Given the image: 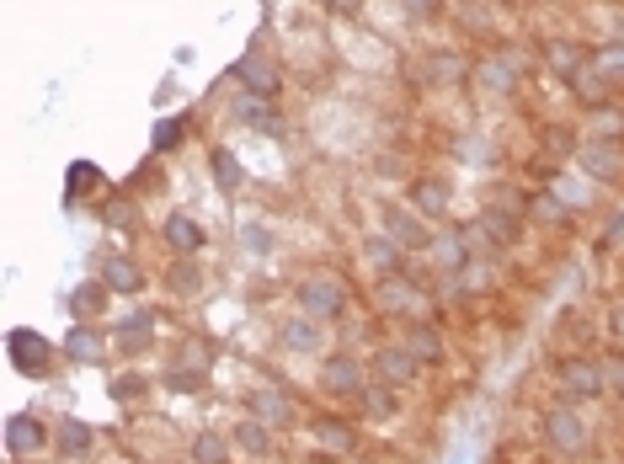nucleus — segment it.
<instances>
[{"mask_svg":"<svg viewBox=\"0 0 624 464\" xmlns=\"http://www.w3.org/2000/svg\"><path fill=\"white\" fill-rule=\"evenodd\" d=\"M374 374L401 390V384H412L416 374H421V363H416V352L406 347V341H384V347L374 352Z\"/></svg>","mask_w":624,"mask_h":464,"instance_id":"6e6552de","label":"nucleus"},{"mask_svg":"<svg viewBox=\"0 0 624 464\" xmlns=\"http://www.w3.org/2000/svg\"><path fill=\"white\" fill-rule=\"evenodd\" d=\"M278 341L293 347V352H321V347H326V332H321L315 315H299V321H284V326H278Z\"/></svg>","mask_w":624,"mask_h":464,"instance_id":"ddd939ff","label":"nucleus"},{"mask_svg":"<svg viewBox=\"0 0 624 464\" xmlns=\"http://www.w3.org/2000/svg\"><path fill=\"white\" fill-rule=\"evenodd\" d=\"M544 144H555L550 155H566V144H571V134H566V128L555 124V128H550V134H544Z\"/></svg>","mask_w":624,"mask_h":464,"instance_id":"c03bdc74","label":"nucleus"},{"mask_svg":"<svg viewBox=\"0 0 624 464\" xmlns=\"http://www.w3.org/2000/svg\"><path fill=\"white\" fill-rule=\"evenodd\" d=\"M544 59H550V70H555L561 81H571V76L582 70L587 59H592V54H582V48H571V43H550V48H544Z\"/></svg>","mask_w":624,"mask_h":464,"instance_id":"393cba45","label":"nucleus"},{"mask_svg":"<svg viewBox=\"0 0 624 464\" xmlns=\"http://www.w3.org/2000/svg\"><path fill=\"white\" fill-rule=\"evenodd\" d=\"M107 294H113L107 283H81V289L70 294V304H76V315H85V321H96V315L107 310Z\"/></svg>","mask_w":624,"mask_h":464,"instance_id":"bb28decb","label":"nucleus"},{"mask_svg":"<svg viewBox=\"0 0 624 464\" xmlns=\"http://www.w3.org/2000/svg\"><path fill=\"white\" fill-rule=\"evenodd\" d=\"M65 358H70V363H107V332L81 321V326L65 337Z\"/></svg>","mask_w":624,"mask_h":464,"instance_id":"9b49d317","label":"nucleus"},{"mask_svg":"<svg viewBox=\"0 0 624 464\" xmlns=\"http://www.w3.org/2000/svg\"><path fill=\"white\" fill-rule=\"evenodd\" d=\"M166 246L171 252H182V256L204 252V224H198L193 213H171L166 219Z\"/></svg>","mask_w":624,"mask_h":464,"instance_id":"f3484780","label":"nucleus"},{"mask_svg":"<svg viewBox=\"0 0 624 464\" xmlns=\"http://www.w3.org/2000/svg\"><path fill=\"white\" fill-rule=\"evenodd\" d=\"M432 256H438V262H443V267H464V241H459V235H438V241H432Z\"/></svg>","mask_w":624,"mask_h":464,"instance_id":"72a5a7b5","label":"nucleus"},{"mask_svg":"<svg viewBox=\"0 0 624 464\" xmlns=\"http://www.w3.org/2000/svg\"><path fill=\"white\" fill-rule=\"evenodd\" d=\"M592 70L603 76L609 85H624V43H609V48H598L592 54Z\"/></svg>","mask_w":624,"mask_h":464,"instance_id":"c756f323","label":"nucleus"},{"mask_svg":"<svg viewBox=\"0 0 624 464\" xmlns=\"http://www.w3.org/2000/svg\"><path fill=\"white\" fill-rule=\"evenodd\" d=\"M113 341L124 347V358H139V352H150V341H155V315H128L124 326L113 332Z\"/></svg>","mask_w":624,"mask_h":464,"instance_id":"dca6fc26","label":"nucleus"},{"mask_svg":"<svg viewBox=\"0 0 624 464\" xmlns=\"http://www.w3.org/2000/svg\"><path fill=\"white\" fill-rule=\"evenodd\" d=\"M113 395H118V401H139V395H145V380H139V374H124V380L113 384Z\"/></svg>","mask_w":624,"mask_h":464,"instance_id":"ea45409f","label":"nucleus"},{"mask_svg":"<svg viewBox=\"0 0 624 464\" xmlns=\"http://www.w3.org/2000/svg\"><path fill=\"white\" fill-rule=\"evenodd\" d=\"M293 299H299V310L315 315V321H336V315L347 310V289H342V278H332V272H310Z\"/></svg>","mask_w":624,"mask_h":464,"instance_id":"f03ea898","label":"nucleus"},{"mask_svg":"<svg viewBox=\"0 0 624 464\" xmlns=\"http://www.w3.org/2000/svg\"><path fill=\"white\" fill-rule=\"evenodd\" d=\"M310 432H315V443L332 449V454H353V449H358V432H353L347 422H336V417H315Z\"/></svg>","mask_w":624,"mask_h":464,"instance_id":"6ab92c4d","label":"nucleus"},{"mask_svg":"<svg viewBox=\"0 0 624 464\" xmlns=\"http://www.w3.org/2000/svg\"><path fill=\"white\" fill-rule=\"evenodd\" d=\"M363 256L374 262V267L384 272V278H395V272H401V262H406V246H395V241H390V235L379 230V235H369V246H363Z\"/></svg>","mask_w":624,"mask_h":464,"instance_id":"4be33fe9","label":"nucleus"},{"mask_svg":"<svg viewBox=\"0 0 624 464\" xmlns=\"http://www.w3.org/2000/svg\"><path fill=\"white\" fill-rule=\"evenodd\" d=\"M91 443H96V432H91L81 417H59V422H54V454H65V460H85Z\"/></svg>","mask_w":624,"mask_h":464,"instance_id":"f8f14e48","label":"nucleus"},{"mask_svg":"<svg viewBox=\"0 0 624 464\" xmlns=\"http://www.w3.org/2000/svg\"><path fill=\"white\" fill-rule=\"evenodd\" d=\"M412 209L421 213V219H449V187H443V182H416Z\"/></svg>","mask_w":624,"mask_h":464,"instance_id":"412c9836","label":"nucleus"},{"mask_svg":"<svg viewBox=\"0 0 624 464\" xmlns=\"http://www.w3.org/2000/svg\"><path fill=\"white\" fill-rule=\"evenodd\" d=\"M326 5H342V11H353V5H358V0H326Z\"/></svg>","mask_w":624,"mask_h":464,"instance_id":"3c124183","label":"nucleus"},{"mask_svg":"<svg viewBox=\"0 0 624 464\" xmlns=\"http://www.w3.org/2000/svg\"><path fill=\"white\" fill-rule=\"evenodd\" d=\"M566 85L582 96L587 107H609V91H614V85H609L603 76H598V70H592V59H587V65H582V70H577V76H571Z\"/></svg>","mask_w":624,"mask_h":464,"instance_id":"5701e85b","label":"nucleus"},{"mask_svg":"<svg viewBox=\"0 0 624 464\" xmlns=\"http://www.w3.org/2000/svg\"><path fill=\"white\" fill-rule=\"evenodd\" d=\"M235 81L246 85L251 96H262V102L278 96V70H273L267 59H241V65H235Z\"/></svg>","mask_w":624,"mask_h":464,"instance_id":"4468645a","label":"nucleus"},{"mask_svg":"<svg viewBox=\"0 0 624 464\" xmlns=\"http://www.w3.org/2000/svg\"><path fill=\"white\" fill-rule=\"evenodd\" d=\"M102 182V171L91 166V161H81V166H70V198H85L81 187H96Z\"/></svg>","mask_w":624,"mask_h":464,"instance_id":"e433bc0d","label":"nucleus"},{"mask_svg":"<svg viewBox=\"0 0 624 464\" xmlns=\"http://www.w3.org/2000/svg\"><path fill=\"white\" fill-rule=\"evenodd\" d=\"M230 449H235V443L219 438V432H198V438H193V460L198 464H224L230 460Z\"/></svg>","mask_w":624,"mask_h":464,"instance_id":"c85d7f7f","label":"nucleus"},{"mask_svg":"<svg viewBox=\"0 0 624 464\" xmlns=\"http://www.w3.org/2000/svg\"><path fill=\"white\" fill-rule=\"evenodd\" d=\"M412 16H443V0H406Z\"/></svg>","mask_w":624,"mask_h":464,"instance_id":"37998d69","label":"nucleus"},{"mask_svg":"<svg viewBox=\"0 0 624 464\" xmlns=\"http://www.w3.org/2000/svg\"><path fill=\"white\" fill-rule=\"evenodd\" d=\"M102 283H107L113 294H139V289H145V272H139V262H128V256H107V262H102Z\"/></svg>","mask_w":624,"mask_h":464,"instance_id":"a211bd4d","label":"nucleus"},{"mask_svg":"<svg viewBox=\"0 0 624 464\" xmlns=\"http://www.w3.org/2000/svg\"><path fill=\"white\" fill-rule=\"evenodd\" d=\"M459 76V59L454 54H438V59H432V81H454Z\"/></svg>","mask_w":624,"mask_h":464,"instance_id":"79ce46f5","label":"nucleus"},{"mask_svg":"<svg viewBox=\"0 0 624 464\" xmlns=\"http://www.w3.org/2000/svg\"><path fill=\"white\" fill-rule=\"evenodd\" d=\"M166 283H171V294H198V289H204V272H198L193 256H182V262L166 272Z\"/></svg>","mask_w":624,"mask_h":464,"instance_id":"7c9ffc66","label":"nucleus"},{"mask_svg":"<svg viewBox=\"0 0 624 464\" xmlns=\"http://www.w3.org/2000/svg\"><path fill=\"white\" fill-rule=\"evenodd\" d=\"M321 384L332 390V395H363V363L353 358V352H332L326 358V369H321Z\"/></svg>","mask_w":624,"mask_h":464,"instance_id":"1a4fd4ad","label":"nucleus"},{"mask_svg":"<svg viewBox=\"0 0 624 464\" xmlns=\"http://www.w3.org/2000/svg\"><path fill=\"white\" fill-rule=\"evenodd\" d=\"M5 358H11V369L27 374V380H43V374L54 369V347H48L38 332H27V326H16V332L5 337Z\"/></svg>","mask_w":624,"mask_h":464,"instance_id":"7ed1b4c3","label":"nucleus"},{"mask_svg":"<svg viewBox=\"0 0 624 464\" xmlns=\"http://www.w3.org/2000/svg\"><path fill=\"white\" fill-rule=\"evenodd\" d=\"M204 380H208V369H171V374H166L171 390H198Z\"/></svg>","mask_w":624,"mask_h":464,"instance_id":"58836bf2","label":"nucleus"},{"mask_svg":"<svg viewBox=\"0 0 624 464\" xmlns=\"http://www.w3.org/2000/svg\"><path fill=\"white\" fill-rule=\"evenodd\" d=\"M577 166L592 176V182H620L624 176V144L620 139H592L577 150Z\"/></svg>","mask_w":624,"mask_h":464,"instance_id":"423d86ee","label":"nucleus"},{"mask_svg":"<svg viewBox=\"0 0 624 464\" xmlns=\"http://www.w3.org/2000/svg\"><path fill=\"white\" fill-rule=\"evenodd\" d=\"M246 246L251 252H267V230H262V224H251L246 230Z\"/></svg>","mask_w":624,"mask_h":464,"instance_id":"a18cd8bd","label":"nucleus"},{"mask_svg":"<svg viewBox=\"0 0 624 464\" xmlns=\"http://www.w3.org/2000/svg\"><path fill=\"white\" fill-rule=\"evenodd\" d=\"M358 401H363V417H369V422H390V417H395V384H363V395H358Z\"/></svg>","mask_w":624,"mask_h":464,"instance_id":"b1692460","label":"nucleus"},{"mask_svg":"<svg viewBox=\"0 0 624 464\" xmlns=\"http://www.w3.org/2000/svg\"><path fill=\"white\" fill-rule=\"evenodd\" d=\"M246 417H256V422H267V427H284V422H293V406H289L284 390L256 384V390L246 395Z\"/></svg>","mask_w":624,"mask_h":464,"instance_id":"9d476101","label":"nucleus"},{"mask_svg":"<svg viewBox=\"0 0 624 464\" xmlns=\"http://www.w3.org/2000/svg\"><path fill=\"white\" fill-rule=\"evenodd\" d=\"M379 230L395 241V246H406V252H432V230H427V219L406 204H379Z\"/></svg>","mask_w":624,"mask_h":464,"instance_id":"f257e3e1","label":"nucleus"},{"mask_svg":"<svg viewBox=\"0 0 624 464\" xmlns=\"http://www.w3.org/2000/svg\"><path fill=\"white\" fill-rule=\"evenodd\" d=\"M208 161H213V182H219L224 193H235V187H241V161H235V150H213Z\"/></svg>","mask_w":624,"mask_h":464,"instance_id":"2f4dec72","label":"nucleus"},{"mask_svg":"<svg viewBox=\"0 0 624 464\" xmlns=\"http://www.w3.org/2000/svg\"><path fill=\"white\" fill-rule=\"evenodd\" d=\"M603 241H609V246H620V241H624V213L609 219V235H603Z\"/></svg>","mask_w":624,"mask_h":464,"instance_id":"49530a36","label":"nucleus"},{"mask_svg":"<svg viewBox=\"0 0 624 464\" xmlns=\"http://www.w3.org/2000/svg\"><path fill=\"white\" fill-rule=\"evenodd\" d=\"M561 384H566V395H577V401H598V395L609 390V369H603L598 358H566V363H561Z\"/></svg>","mask_w":624,"mask_h":464,"instance_id":"39448f33","label":"nucleus"},{"mask_svg":"<svg viewBox=\"0 0 624 464\" xmlns=\"http://www.w3.org/2000/svg\"><path fill=\"white\" fill-rule=\"evenodd\" d=\"M182 134H187V128H182V118H166V124H155V139H150V144H155V155L176 150V144H182Z\"/></svg>","mask_w":624,"mask_h":464,"instance_id":"f704fd0d","label":"nucleus"},{"mask_svg":"<svg viewBox=\"0 0 624 464\" xmlns=\"http://www.w3.org/2000/svg\"><path fill=\"white\" fill-rule=\"evenodd\" d=\"M102 219H107V230H128V224H134V204H118V198H113V204L102 209Z\"/></svg>","mask_w":624,"mask_h":464,"instance_id":"4c0bfd02","label":"nucleus"},{"mask_svg":"<svg viewBox=\"0 0 624 464\" xmlns=\"http://www.w3.org/2000/svg\"><path fill=\"white\" fill-rule=\"evenodd\" d=\"M235 118H241V124L278 128V118H273V113H267V102H262V96H246V102H241V113H235Z\"/></svg>","mask_w":624,"mask_h":464,"instance_id":"c9c22d12","label":"nucleus"},{"mask_svg":"<svg viewBox=\"0 0 624 464\" xmlns=\"http://www.w3.org/2000/svg\"><path fill=\"white\" fill-rule=\"evenodd\" d=\"M379 304H384V310H412L416 304L412 278H401V272H395V278H379Z\"/></svg>","mask_w":624,"mask_h":464,"instance_id":"cd10ccee","label":"nucleus"},{"mask_svg":"<svg viewBox=\"0 0 624 464\" xmlns=\"http://www.w3.org/2000/svg\"><path fill=\"white\" fill-rule=\"evenodd\" d=\"M230 443L241 454H251V460H262V454H273V427L256 422V417H241V422L230 427Z\"/></svg>","mask_w":624,"mask_h":464,"instance_id":"2eb2a0df","label":"nucleus"},{"mask_svg":"<svg viewBox=\"0 0 624 464\" xmlns=\"http://www.w3.org/2000/svg\"><path fill=\"white\" fill-rule=\"evenodd\" d=\"M609 332L624 341V304H614V310H609Z\"/></svg>","mask_w":624,"mask_h":464,"instance_id":"09e8293b","label":"nucleus"},{"mask_svg":"<svg viewBox=\"0 0 624 464\" xmlns=\"http://www.w3.org/2000/svg\"><path fill=\"white\" fill-rule=\"evenodd\" d=\"M187 464H198V460H187Z\"/></svg>","mask_w":624,"mask_h":464,"instance_id":"603ef678","label":"nucleus"},{"mask_svg":"<svg viewBox=\"0 0 624 464\" xmlns=\"http://www.w3.org/2000/svg\"><path fill=\"white\" fill-rule=\"evenodd\" d=\"M481 81L492 85V91H512V85H518V70H512V59H486V65H481Z\"/></svg>","mask_w":624,"mask_h":464,"instance_id":"473e14b6","label":"nucleus"},{"mask_svg":"<svg viewBox=\"0 0 624 464\" xmlns=\"http://www.w3.org/2000/svg\"><path fill=\"white\" fill-rule=\"evenodd\" d=\"M406 347L416 352L421 369H427V363H443V337H438L427 321H412V326H406Z\"/></svg>","mask_w":624,"mask_h":464,"instance_id":"aec40b11","label":"nucleus"},{"mask_svg":"<svg viewBox=\"0 0 624 464\" xmlns=\"http://www.w3.org/2000/svg\"><path fill=\"white\" fill-rule=\"evenodd\" d=\"M481 230L492 235V246H512L518 235H523V224L512 219V213H501V209H492V213H481Z\"/></svg>","mask_w":624,"mask_h":464,"instance_id":"a878e982","label":"nucleus"},{"mask_svg":"<svg viewBox=\"0 0 624 464\" xmlns=\"http://www.w3.org/2000/svg\"><path fill=\"white\" fill-rule=\"evenodd\" d=\"M598 128H603V134H624V118H620V113H603V118H598Z\"/></svg>","mask_w":624,"mask_h":464,"instance_id":"de8ad7c7","label":"nucleus"},{"mask_svg":"<svg viewBox=\"0 0 624 464\" xmlns=\"http://www.w3.org/2000/svg\"><path fill=\"white\" fill-rule=\"evenodd\" d=\"M561 213H566V204H561V198H550V193H540V198H534V219H561Z\"/></svg>","mask_w":624,"mask_h":464,"instance_id":"a19ab883","label":"nucleus"},{"mask_svg":"<svg viewBox=\"0 0 624 464\" xmlns=\"http://www.w3.org/2000/svg\"><path fill=\"white\" fill-rule=\"evenodd\" d=\"M603 369H609V384H614V390H624V358H620V363H603Z\"/></svg>","mask_w":624,"mask_h":464,"instance_id":"8fccbe9b","label":"nucleus"},{"mask_svg":"<svg viewBox=\"0 0 624 464\" xmlns=\"http://www.w3.org/2000/svg\"><path fill=\"white\" fill-rule=\"evenodd\" d=\"M544 438H550L555 454H582L587 449V422L571 411V406H555V411L544 417Z\"/></svg>","mask_w":624,"mask_h":464,"instance_id":"0eeeda50","label":"nucleus"},{"mask_svg":"<svg viewBox=\"0 0 624 464\" xmlns=\"http://www.w3.org/2000/svg\"><path fill=\"white\" fill-rule=\"evenodd\" d=\"M54 443V432L33 417V411H16V417H5V454L11 460H27V454H38Z\"/></svg>","mask_w":624,"mask_h":464,"instance_id":"20e7f679","label":"nucleus"}]
</instances>
